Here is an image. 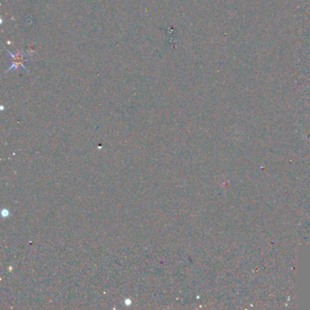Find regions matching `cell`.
<instances>
[{"instance_id":"cell-1","label":"cell","mask_w":310,"mask_h":310,"mask_svg":"<svg viewBox=\"0 0 310 310\" xmlns=\"http://www.w3.org/2000/svg\"><path fill=\"white\" fill-rule=\"evenodd\" d=\"M14 60H16V63H15V65H13V68H14V65H16V68H17V65H23L22 63H23V61L25 60L24 55H19L17 56H15Z\"/></svg>"}]
</instances>
